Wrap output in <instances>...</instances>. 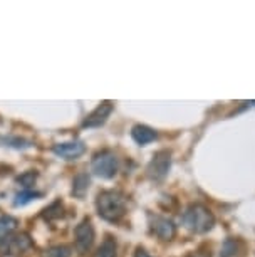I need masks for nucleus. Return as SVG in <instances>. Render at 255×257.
<instances>
[{
    "label": "nucleus",
    "mask_w": 255,
    "mask_h": 257,
    "mask_svg": "<svg viewBox=\"0 0 255 257\" xmlns=\"http://www.w3.org/2000/svg\"><path fill=\"white\" fill-rule=\"evenodd\" d=\"M69 245H52L46 250V257H71Z\"/></svg>",
    "instance_id": "obj_15"
},
{
    "label": "nucleus",
    "mask_w": 255,
    "mask_h": 257,
    "mask_svg": "<svg viewBox=\"0 0 255 257\" xmlns=\"http://www.w3.org/2000/svg\"><path fill=\"white\" fill-rule=\"evenodd\" d=\"M170 167H171V153L168 152V150H160V152H156L153 155L151 162L148 163V168H146L148 177H150L151 180L160 182L168 175Z\"/></svg>",
    "instance_id": "obj_4"
},
{
    "label": "nucleus",
    "mask_w": 255,
    "mask_h": 257,
    "mask_svg": "<svg viewBox=\"0 0 255 257\" xmlns=\"http://www.w3.org/2000/svg\"><path fill=\"white\" fill-rule=\"evenodd\" d=\"M17 219H14L11 215H2L0 217V239L12 235V232L17 229Z\"/></svg>",
    "instance_id": "obj_13"
},
{
    "label": "nucleus",
    "mask_w": 255,
    "mask_h": 257,
    "mask_svg": "<svg viewBox=\"0 0 255 257\" xmlns=\"http://www.w3.org/2000/svg\"><path fill=\"white\" fill-rule=\"evenodd\" d=\"M41 193L34 192V190H22L19 192L16 195V200H14V205L16 207H24L27 205V203H31L32 200H36V198H39Z\"/></svg>",
    "instance_id": "obj_14"
},
{
    "label": "nucleus",
    "mask_w": 255,
    "mask_h": 257,
    "mask_svg": "<svg viewBox=\"0 0 255 257\" xmlns=\"http://www.w3.org/2000/svg\"><path fill=\"white\" fill-rule=\"evenodd\" d=\"M44 219L47 220H52V219H59V217L62 215V203L61 202H54L51 207H47L44 210Z\"/></svg>",
    "instance_id": "obj_16"
},
{
    "label": "nucleus",
    "mask_w": 255,
    "mask_h": 257,
    "mask_svg": "<svg viewBox=\"0 0 255 257\" xmlns=\"http://www.w3.org/2000/svg\"><path fill=\"white\" fill-rule=\"evenodd\" d=\"M237 244H238V242L232 240V239L225 242V245L222 249V255H220V257H232V255L237 254V252H235V250H237Z\"/></svg>",
    "instance_id": "obj_17"
},
{
    "label": "nucleus",
    "mask_w": 255,
    "mask_h": 257,
    "mask_svg": "<svg viewBox=\"0 0 255 257\" xmlns=\"http://www.w3.org/2000/svg\"><path fill=\"white\" fill-rule=\"evenodd\" d=\"M32 247V240L27 234H16L9 235L6 239H0V252L7 255H19L24 254Z\"/></svg>",
    "instance_id": "obj_6"
},
{
    "label": "nucleus",
    "mask_w": 255,
    "mask_h": 257,
    "mask_svg": "<svg viewBox=\"0 0 255 257\" xmlns=\"http://www.w3.org/2000/svg\"><path fill=\"white\" fill-rule=\"evenodd\" d=\"M134 257H151V255L148 254V252L144 250L143 247H138V249L134 250Z\"/></svg>",
    "instance_id": "obj_18"
},
{
    "label": "nucleus",
    "mask_w": 255,
    "mask_h": 257,
    "mask_svg": "<svg viewBox=\"0 0 255 257\" xmlns=\"http://www.w3.org/2000/svg\"><path fill=\"white\" fill-rule=\"evenodd\" d=\"M94 244V227L89 219L81 220L74 229V245L79 254H86Z\"/></svg>",
    "instance_id": "obj_5"
},
{
    "label": "nucleus",
    "mask_w": 255,
    "mask_h": 257,
    "mask_svg": "<svg viewBox=\"0 0 255 257\" xmlns=\"http://www.w3.org/2000/svg\"><path fill=\"white\" fill-rule=\"evenodd\" d=\"M116 240L113 237H106L103 244L99 245L98 252H96V257H116Z\"/></svg>",
    "instance_id": "obj_12"
},
{
    "label": "nucleus",
    "mask_w": 255,
    "mask_h": 257,
    "mask_svg": "<svg viewBox=\"0 0 255 257\" xmlns=\"http://www.w3.org/2000/svg\"><path fill=\"white\" fill-rule=\"evenodd\" d=\"M131 138L138 145L144 147V145L155 142V140L158 138V135H156L155 130L150 128V126H146V124H136V126H133V130H131Z\"/></svg>",
    "instance_id": "obj_10"
},
{
    "label": "nucleus",
    "mask_w": 255,
    "mask_h": 257,
    "mask_svg": "<svg viewBox=\"0 0 255 257\" xmlns=\"http://www.w3.org/2000/svg\"><path fill=\"white\" fill-rule=\"evenodd\" d=\"M57 157L64 158V160H76L79 158L81 155L86 152V147L83 142H78V140H72V142H64V143H57L52 148Z\"/></svg>",
    "instance_id": "obj_9"
},
{
    "label": "nucleus",
    "mask_w": 255,
    "mask_h": 257,
    "mask_svg": "<svg viewBox=\"0 0 255 257\" xmlns=\"http://www.w3.org/2000/svg\"><path fill=\"white\" fill-rule=\"evenodd\" d=\"M89 185H91V178L88 173H79V175H76L74 180H72V195L83 198L86 195V192L89 190Z\"/></svg>",
    "instance_id": "obj_11"
},
{
    "label": "nucleus",
    "mask_w": 255,
    "mask_h": 257,
    "mask_svg": "<svg viewBox=\"0 0 255 257\" xmlns=\"http://www.w3.org/2000/svg\"><path fill=\"white\" fill-rule=\"evenodd\" d=\"M188 257H210V252H201V250H198V252H191V254H190Z\"/></svg>",
    "instance_id": "obj_19"
},
{
    "label": "nucleus",
    "mask_w": 255,
    "mask_h": 257,
    "mask_svg": "<svg viewBox=\"0 0 255 257\" xmlns=\"http://www.w3.org/2000/svg\"><path fill=\"white\" fill-rule=\"evenodd\" d=\"M150 227L153 234L161 240H171L176 234L175 224L170 219L161 215H150Z\"/></svg>",
    "instance_id": "obj_7"
},
{
    "label": "nucleus",
    "mask_w": 255,
    "mask_h": 257,
    "mask_svg": "<svg viewBox=\"0 0 255 257\" xmlns=\"http://www.w3.org/2000/svg\"><path fill=\"white\" fill-rule=\"evenodd\" d=\"M183 225L195 234H205L213 229L215 217L208 207L201 205V203H191L183 212Z\"/></svg>",
    "instance_id": "obj_2"
},
{
    "label": "nucleus",
    "mask_w": 255,
    "mask_h": 257,
    "mask_svg": "<svg viewBox=\"0 0 255 257\" xmlns=\"http://www.w3.org/2000/svg\"><path fill=\"white\" fill-rule=\"evenodd\" d=\"M119 168V162L118 157L114 155L111 150H103V152H98L93 157V162H91V170L96 177L104 178V180H109L118 173Z\"/></svg>",
    "instance_id": "obj_3"
},
{
    "label": "nucleus",
    "mask_w": 255,
    "mask_h": 257,
    "mask_svg": "<svg viewBox=\"0 0 255 257\" xmlns=\"http://www.w3.org/2000/svg\"><path fill=\"white\" fill-rule=\"evenodd\" d=\"M96 208L101 219L118 222L126 213V197L118 190H103L96 197Z\"/></svg>",
    "instance_id": "obj_1"
},
{
    "label": "nucleus",
    "mask_w": 255,
    "mask_h": 257,
    "mask_svg": "<svg viewBox=\"0 0 255 257\" xmlns=\"http://www.w3.org/2000/svg\"><path fill=\"white\" fill-rule=\"evenodd\" d=\"M113 109H114L113 103L104 101V103H101L93 113H89L86 116V119L83 121V126L84 128H99V126H103L106 121H108V118L113 113Z\"/></svg>",
    "instance_id": "obj_8"
}]
</instances>
